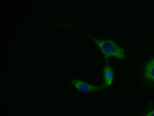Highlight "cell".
Masks as SVG:
<instances>
[{
    "label": "cell",
    "instance_id": "cell-1",
    "mask_svg": "<svg viewBox=\"0 0 154 116\" xmlns=\"http://www.w3.org/2000/svg\"><path fill=\"white\" fill-rule=\"evenodd\" d=\"M79 31L87 36L98 47L105 58V62H109V58H115L118 61H124L126 60V48L118 44L114 39L96 38L82 30Z\"/></svg>",
    "mask_w": 154,
    "mask_h": 116
},
{
    "label": "cell",
    "instance_id": "cell-2",
    "mask_svg": "<svg viewBox=\"0 0 154 116\" xmlns=\"http://www.w3.org/2000/svg\"><path fill=\"white\" fill-rule=\"evenodd\" d=\"M138 81L144 89L154 92V53L147 54L137 65Z\"/></svg>",
    "mask_w": 154,
    "mask_h": 116
},
{
    "label": "cell",
    "instance_id": "cell-3",
    "mask_svg": "<svg viewBox=\"0 0 154 116\" xmlns=\"http://www.w3.org/2000/svg\"><path fill=\"white\" fill-rule=\"evenodd\" d=\"M70 83L81 93H96L104 90L102 85H94L78 79H72Z\"/></svg>",
    "mask_w": 154,
    "mask_h": 116
},
{
    "label": "cell",
    "instance_id": "cell-4",
    "mask_svg": "<svg viewBox=\"0 0 154 116\" xmlns=\"http://www.w3.org/2000/svg\"><path fill=\"white\" fill-rule=\"evenodd\" d=\"M103 83L101 85L104 90L112 86L115 79V71L110 63L106 62L102 69Z\"/></svg>",
    "mask_w": 154,
    "mask_h": 116
},
{
    "label": "cell",
    "instance_id": "cell-5",
    "mask_svg": "<svg viewBox=\"0 0 154 116\" xmlns=\"http://www.w3.org/2000/svg\"><path fill=\"white\" fill-rule=\"evenodd\" d=\"M139 116H154V97H151L138 113Z\"/></svg>",
    "mask_w": 154,
    "mask_h": 116
}]
</instances>
